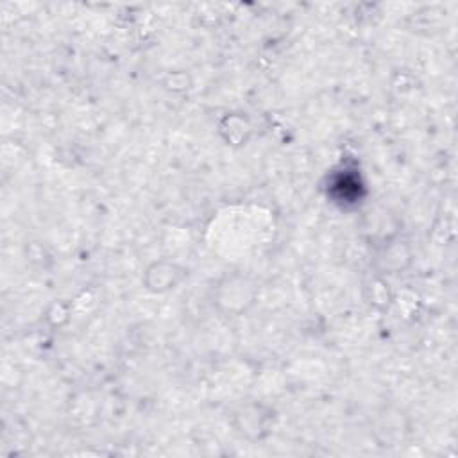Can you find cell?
Instances as JSON below:
<instances>
[{"label": "cell", "mask_w": 458, "mask_h": 458, "mask_svg": "<svg viewBox=\"0 0 458 458\" xmlns=\"http://www.w3.org/2000/svg\"><path fill=\"white\" fill-rule=\"evenodd\" d=\"M256 297H258L256 284L242 274L225 276L216 284V290L213 293V301L218 306V310L229 315L245 313L254 304Z\"/></svg>", "instance_id": "obj_1"}, {"label": "cell", "mask_w": 458, "mask_h": 458, "mask_svg": "<svg viewBox=\"0 0 458 458\" xmlns=\"http://www.w3.org/2000/svg\"><path fill=\"white\" fill-rule=\"evenodd\" d=\"M188 277V270L174 261H156L145 270V288L152 293H165L177 288Z\"/></svg>", "instance_id": "obj_2"}]
</instances>
